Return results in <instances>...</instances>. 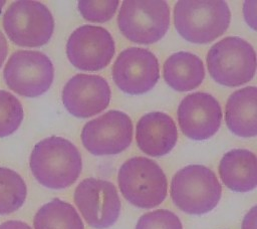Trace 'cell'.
<instances>
[{
    "instance_id": "cell-6",
    "label": "cell",
    "mask_w": 257,
    "mask_h": 229,
    "mask_svg": "<svg viewBox=\"0 0 257 229\" xmlns=\"http://www.w3.org/2000/svg\"><path fill=\"white\" fill-rule=\"evenodd\" d=\"M3 27L10 40L19 46L39 47L46 44L54 30L50 10L31 0L13 2L3 16Z\"/></svg>"
},
{
    "instance_id": "cell-24",
    "label": "cell",
    "mask_w": 257,
    "mask_h": 229,
    "mask_svg": "<svg viewBox=\"0 0 257 229\" xmlns=\"http://www.w3.org/2000/svg\"><path fill=\"white\" fill-rule=\"evenodd\" d=\"M255 5H256V1H246L244 3V16L245 19L247 21V23L253 28L255 29Z\"/></svg>"
},
{
    "instance_id": "cell-12",
    "label": "cell",
    "mask_w": 257,
    "mask_h": 229,
    "mask_svg": "<svg viewBox=\"0 0 257 229\" xmlns=\"http://www.w3.org/2000/svg\"><path fill=\"white\" fill-rule=\"evenodd\" d=\"M112 78L117 87L131 95L144 94L151 90L160 78L156 55L142 47H128L116 57Z\"/></svg>"
},
{
    "instance_id": "cell-2",
    "label": "cell",
    "mask_w": 257,
    "mask_h": 229,
    "mask_svg": "<svg viewBox=\"0 0 257 229\" xmlns=\"http://www.w3.org/2000/svg\"><path fill=\"white\" fill-rule=\"evenodd\" d=\"M231 13L228 4L221 0H181L174 8V23L178 33L186 40L209 43L228 29Z\"/></svg>"
},
{
    "instance_id": "cell-26",
    "label": "cell",
    "mask_w": 257,
    "mask_h": 229,
    "mask_svg": "<svg viewBox=\"0 0 257 229\" xmlns=\"http://www.w3.org/2000/svg\"><path fill=\"white\" fill-rule=\"evenodd\" d=\"M0 229H31L25 222L19 220H9L0 225Z\"/></svg>"
},
{
    "instance_id": "cell-15",
    "label": "cell",
    "mask_w": 257,
    "mask_h": 229,
    "mask_svg": "<svg viewBox=\"0 0 257 229\" xmlns=\"http://www.w3.org/2000/svg\"><path fill=\"white\" fill-rule=\"evenodd\" d=\"M136 140L140 150L149 156L167 155L177 144V126L174 120L165 112L146 113L137 124Z\"/></svg>"
},
{
    "instance_id": "cell-10",
    "label": "cell",
    "mask_w": 257,
    "mask_h": 229,
    "mask_svg": "<svg viewBox=\"0 0 257 229\" xmlns=\"http://www.w3.org/2000/svg\"><path fill=\"white\" fill-rule=\"evenodd\" d=\"M133 123L120 110H108L86 123L81 131L83 147L92 155H115L132 143Z\"/></svg>"
},
{
    "instance_id": "cell-20",
    "label": "cell",
    "mask_w": 257,
    "mask_h": 229,
    "mask_svg": "<svg viewBox=\"0 0 257 229\" xmlns=\"http://www.w3.org/2000/svg\"><path fill=\"white\" fill-rule=\"evenodd\" d=\"M27 188L22 177L15 171L0 167V215L18 210L25 202Z\"/></svg>"
},
{
    "instance_id": "cell-27",
    "label": "cell",
    "mask_w": 257,
    "mask_h": 229,
    "mask_svg": "<svg viewBox=\"0 0 257 229\" xmlns=\"http://www.w3.org/2000/svg\"><path fill=\"white\" fill-rule=\"evenodd\" d=\"M7 52H8L7 40L4 36V34L2 33V31L0 30V67L2 66L3 62L5 61V58L7 56Z\"/></svg>"
},
{
    "instance_id": "cell-28",
    "label": "cell",
    "mask_w": 257,
    "mask_h": 229,
    "mask_svg": "<svg viewBox=\"0 0 257 229\" xmlns=\"http://www.w3.org/2000/svg\"><path fill=\"white\" fill-rule=\"evenodd\" d=\"M5 5V1H3V0H1L0 1V13H1V11H2V9H3V6Z\"/></svg>"
},
{
    "instance_id": "cell-7",
    "label": "cell",
    "mask_w": 257,
    "mask_h": 229,
    "mask_svg": "<svg viewBox=\"0 0 257 229\" xmlns=\"http://www.w3.org/2000/svg\"><path fill=\"white\" fill-rule=\"evenodd\" d=\"M117 25L120 32L135 43H155L169 30L170 7L163 0H125L117 15Z\"/></svg>"
},
{
    "instance_id": "cell-13",
    "label": "cell",
    "mask_w": 257,
    "mask_h": 229,
    "mask_svg": "<svg viewBox=\"0 0 257 229\" xmlns=\"http://www.w3.org/2000/svg\"><path fill=\"white\" fill-rule=\"evenodd\" d=\"M222 109L210 93L193 92L186 95L178 107V122L189 139L203 141L214 136L220 128Z\"/></svg>"
},
{
    "instance_id": "cell-11",
    "label": "cell",
    "mask_w": 257,
    "mask_h": 229,
    "mask_svg": "<svg viewBox=\"0 0 257 229\" xmlns=\"http://www.w3.org/2000/svg\"><path fill=\"white\" fill-rule=\"evenodd\" d=\"M114 51L111 34L106 29L94 25L76 28L66 43V55L70 63L85 71H98L106 67Z\"/></svg>"
},
{
    "instance_id": "cell-16",
    "label": "cell",
    "mask_w": 257,
    "mask_h": 229,
    "mask_svg": "<svg viewBox=\"0 0 257 229\" xmlns=\"http://www.w3.org/2000/svg\"><path fill=\"white\" fill-rule=\"evenodd\" d=\"M219 175L222 182L235 192H249L257 185L256 156L246 149L227 152L220 161Z\"/></svg>"
},
{
    "instance_id": "cell-14",
    "label": "cell",
    "mask_w": 257,
    "mask_h": 229,
    "mask_svg": "<svg viewBox=\"0 0 257 229\" xmlns=\"http://www.w3.org/2000/svg\"><path fill=\"white\" fill-rule=\"evenodd\" d=\"M110 94V87L102 76L79 73L66 82L61 97L70 114L86 119L104 110Z\"/></svg>"
},
{
    "instance_id": "cell-25",
    "label": "cell",
    "mask_w": 257,
    "mask_h": 229,
    "mask_svg": "<svg viewBox=\"0 0 257 229\" xmlns=\"http://www.w3.org/2000/svg\"><path fill=\"white\" fill-rule=\"evenodd\" d=\"M242 229H256V206L245 215L242 222Z\"/></svg>"
},
{
    "instance_id": "cell-3",
    "label": "cell",
    "mask_w": 257,
    "mask_h": 229,
    "mask_svg": "<svg viewBox=\"0 0 257 229\" xmlns=\"http://www.w3.org/2000/svg\"><path fill=\"white\" fill-rule=\"evenodd\" d=\"M222 187L215 173L203 165H188L179 170L171 183V197L183 212L203 215L219 203Z\"/></svg>"
},
{
    "instance_id": "cell-9",
    "label": "cell",
    "mask_w": 257,
    "mask_h": 229,
    "mask_svg": "<svg viewBox=\"0 0 257 229\" xmlns=\"http://www.w3.org/2000/svg\"><path fill=\"white\" fill-rule=\"evenodd\" d=\"M74 203L86 223L95 229L113 225L120 214V199L112 183L87 178L75 188Z\"/></svg>"
},
{
    "instance_id": "cell-1",
    "label": "cell",
    "mask_w": 257,
    "mask_h": 229,
    "mask_svg": "<svg viewBox=\"0 0 257 229\" xmlns=\"http://www.w3.org/2000/svg\"><path fill=\"white\" fill-rule=\"evenodd\" d=\"M30 170L44 187L60 190L71 186L82 169L81 156L68 140L51 136L38 142L30 155Z\"/></svg>"
},
{
    "instance_id": "cell-8",
    "label": "cell",
    "mask_w": 257,
    "mask_h": 229,
    "mask_svg": "<svg viewBox=\"0 0 257 229\" xmlns=\"http://www.w3.org/2000/svg\"><path fill=\"white\" fill-rule=\"evenodd\" d=\"M3 76L7 86L14 92L36 97L51 86L54 67L50 58L40 51L18 50L9 57Z\"/></svg>"
},
{
    "instance_id": "cell-17",
    "label": "cell",
    "mask_w": 257,
    "mask_h": 229,
    "mask_svg": "<svg viewBox=\"0 0 257 229\" xmlns=\"http://www.w3.org/2000/svg\"><path fill=\"white\" fill-rule=\"evenodd\" d=\"M255 86H246L234 91L228 98L225 121L228 129L236 136L251 138L257 135Z\"/></svg>"
},
{
    "instance_id": "cell-23",
    "label": "cell",
    "mask_w": 257,
    "mask_h": 229,
    "mask_svg": "<svg viewBox=\"0 0 257 229\" xmlns=\"http://www.w3.org/2000/svg\"><path fill=\"white\" fill-rule=\"evenodd\" d=\"M136 229H183V226L175 213L167 209H158L141 216Z\"/></svg>"
},
{
    "instance_id": "cell-5",
    "label": "cell",
    "mask_w": 257,
    "mask_h": 229,
    "mask_svg": "<svg viewBox=\"0 0 257 229\" xmlns=\"http://www.w3.org/2000/svg\"><path fill=\"white\" fill-rule=\"evenodd\" d=\"M206 59L211 77L224 86H240L255 75V50L249 42L238 36H228L215 43Z\"/></svg>"
},
{
    "instance_id": "cell-18",
    "label": "cell",
    "mask_w": 257,
    "mask_h": 229,
    "mask_svg": "<svg viewBox=\"0 0 257 229\" xmlns=\"http://www.w3.org/2000/svg\"><path fill=\"white\" fill-rule=\"evenodd\" d=\"M163 74L169 86L177 91H189L204 80L205 68L199 56L188 51L170 55L164 63Z\"/></svg>"
},
{
    "instance_id": "cell-21",
    "label": "cell",
    "mask_w": 257,
    "mask_h": 229,
    "mask_svg": "<svg viewBox=\"0 0 257 229\" xmlns=\"http://www.w3.org/2000/svg\"><path fill=\"white\" fill-rule=\"evenodd\" d=\"M23 117V107L19 99L12 93L0 89V138L17 131Z\"/></svg>"
},
{
    "instance_id": "cell-19",
    "label": "cell",
    "mask_w": 257,
    "mask_h": 229,
    "mask_svg": "<svg viewBox=\"0 0 257 229\" xmlns=\"http://www.w3.org/2000/svg\"><path fill=\"white\" fill-rule=\"evenodd\" d=\"M34 229H84L75 208L58 198L44 204L33 219Z\"/></svg>"
},
{
    "instance_id": "cell-22",
    "label": "cell",
    "mask_w": 257,
    "mask_h": 229,
    "mask_svg": "<svg viewBox=\"0 0 257 229\" xmlns=\"http://www.w3.org/2000/svg\"><path fill=\"white\" fill-rule=\"evenodd\" d=\"M119 2L109 1H78V10L81 16L90 22L104 23L112 18Z\"/></svg>"
},
{
    "instance_id": "cell-4",
    "label": "cell",
    "mask_w": 257,
    "mask_h": 229,
    "mask_svg": "<svg viewBox=\"0 0 257 229\" xmlns=\"http://www.w3.org/2000/svg\"><path fill=\"white\" fill-rule=\"evenodd\" d=\"M117 182L122 196L134 206L150 209L166 198L168 181L161 167L151 159L134 157L118 170Z\"/></svg>"
}]
</instances>
